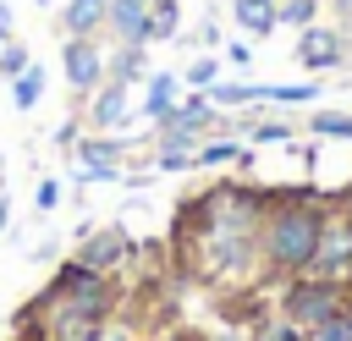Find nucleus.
I'll return each mask as SVG.
<instances>
[{
	"mask_svg": "<svg viewBox=\"0 0 352 341\" xmlns=\"http://www.w3.org/2000/svg\"><path fill=\"white\" fill-rule=\"evenodd\" d=\"M319 231H324V198H319V204H286V198H270L264 226H258V270H264L270 280L308 275L314 248H319Z\"/></svg>",
	"mask_w": 352,
	"mask_h": 341,
	"instance_id": "f257e3e1",
	"label": "nucleus"
},
{
	"mask_svg": "<svg viewBox=\"0 0 352 341\" xmlns=\"http://www.w3.org/2000/svg\"><path fill=\"white\" fill-rule=\"evenodd\" d=\"M352 308V280H330V275H292L280 280V314L302 330L330 324L336 314Z\"/></svg>",
	"mask_w": 352,
	"mask_h": 341,
	"instance_id": "f03ea898",
	"label": "nucleus"
},
{
	"mask_svg": "<svg viewBox=\"0 0 352 341\" xmlns=\"http://www.w3.org/2000/svg\"><path fill=\"white\" fill-rule=\"evenodd\" d=\"M308 275H330V280H352V209L324 204V231L314 248Z\"/></svg>",
	"mask_w": 352,
	"mask_h": 341,
	"instance_id": "7ed1b4c3",
	"label": "nucleus"
},
{
	"mask_svg": "<svg viewBox=\"0 0 352 341\" xmlns=\"http://www.w3.org/2000/svg\"><path fill=\"white\" fill-rule=\"evenodd\" d=\"M292 60H297L308 77L336 72V66H346V60H352V38H346V28H336V22H314V28H302V33H297Z\"/></svg>",
	"mask_w": 352,
	"mask_h": 341,
	"instance_id": "20e7f679",
	"label": "nucleus"
},
{
	"mask_svg": "<svg viewBox=\"0 0 352 341\" xmlns=\"http://www.w3.org/2000/svg\"><path fill=\"white\" fill-rule=\"evenodd\" d=\"M72 258L99 270V275H116V270H126L138 258V242H132L126 226H99V231H77V253Z\"/></svg>",
	"mask_w": 352,
	"mask_h": 341,
	"instance_id": "39448f33",
	"label": "nucleus"
},
{
	"mask_svg": "<svg viewBox=\"0 0 352 341\" xmlns=\"http://www.w3.org/2000/svg\"><path fill=\"white\" fill-rule=\"evenodd\" d=\"M82 132H126V121H132V88L126 82H99L88 99H82Z\"/></svg>",
	"mask_w": 352,
	"mask_h": 341,
	"instance_id": "423d86ee",
	"label": "nucleus"
},
{
	"mask_svg": "<svg viewBox=\"0 0 352 341\" xmlns=\"http://www.w3.org/2000/svg\"><path fill=\"white\" fill-rule=\"evenodd\" d=\"M60 72H66V88L77 99H88L104 82V44L99 38H66L60 44Z\"/></svg>",
	"mask_w": 352,
	"mask_h": 341,
	"instance_id": "0eeeda50",
	"label": "nucleus"
},
{
	"mask_svg": "<svg viewBox=\"0 0 352 341\" xmlns=\"http://www.w3.org/2000/svg\"><path fill=\"white\" fill-rule=\"evenodd\" d=\"M104 33L116 38V44H154V6L148 0H110V11H104Z\"/></svg>",
	"mask_w": 352,
	"mask_h": 341,
	"instance_id": "6e6552de",
	"label": "nucleus"
},
{
	"mask_svg": "<svg viewBox=\"0 0 352 341\" xmlns=\"http://www.w3.org/2000/svg\"><path fill=\"white\" fill-rule=\"evenodd\" d=\"M226 165L248 170V165H253V143H242V138H231V132L204 138V143H198V154H192V170H226Z\"/></svg>",
	"mask_w": 352,
	"mask_h": 341,
	"instance_id": "1a4fd4ad",
	"label": "nucleus"
},
{
	"mask_svg": "<svg viewBox=\"0 0 352 341\" xmlns=\"http://www.w3.org/2000/svg\"><path fill=\"white\" fill-rule=\"evenodd\" d=\"M187 88H182V72H148V82H143V121L148 126H160L170 110H176V99H182Z\"/></svg>",
	"mask_w": 352,
	"mask_h": 341,
	"instance_id": "9d476101",
	"label": "nucleus"
},
{
	"mask_svg": "<svg viewBox=\"0 0 352 341\" xmlns=\"http://www.w3.org/2000/svg\"><path fill=\"white\" fill-rule=\"evenodd\" d=\"M104 77L110 82H126V88L148 82V50L143 44H110L104 50Z\"/></svg>",
	"mask_w": 352,
	"mask_h": 341,
	"instance_id": "9b49d317",
	"label": "nucleus"
},
{
	"mask_svg": "<svg viewBox=\"0 0 352 341\" xmlns=\"http://www.w3.org/2000/svg\"><path fill=\"white\" fill-rule=\"evenodd\" d=\"M104 11H110V0H66L60 6V33L66 38H99L104 33Z\"/></svg>",
	"mask_w": 352,
	"mask_h": 341,
	"instance_id": "f8f14e48",
	"label": "nucleus"
},
{
	"mask_svg": "<svg viewBox=\"0 0 352 341\" xmlns=\"http://www.w3.org/2000/svg\"><path fill=\"white\" fill-rule=\"evenodd\" d=\"M231 132H242L253 148H264V143H297V126L280 121V116H253V121H242V116L231 110Z\"/></svg>",
	"mask_w": 352,
	"mask_h": 341,
	"instance_id": "ddd939ff",
	"label": "nucleus"
},
{
	"mask_svg": "<svg viewBox=\"0 0 352 341\" xmlns=\"http://www.w3.org/2000/svg\"><path fill=\"white\" fill-rule=\"evenodd\" d=\"M231 16H236V28H242L248 38H270V33L280 28L275 0H231Z\"/></svg>",
	"mask_w": 352,
	"mask_h": 341,
	"instance_id": "4468645a",
	"label": "nucleus"
},
{
	"mask_svg": "<svg viewBox=\"0 0 352 341\" xmlns=\"http://www.w3.org/2000/svg\"><path fill=\"white\" fill-rule=\"evenodd\" d=\"M209 104L226 110V116H231V110H248V104H264V82H226V77H220V82L209 88Z\"/></svg>",
	"mask_w": 352,
	"mask_h": 341,
	"instance_id": "2eb2a0df",
	"label": "nucleus"
},
{
	"mask_svg": "<svg viewBox=\"0 0 352 341\" xmlns=\"http://www.w3.org/2000/svg\"><path fill=\"white\" fill-rule=\"evenodd\" d=\"M308 138H346L352 143V110H308Z\"/></svg>",
	"mask_w": 352,
	"mask_h": 341,
	"instance_id": "dca6fc26",
	"label": "nucleus"
},
{
	"mask_svg": "<svg viewBox=\"0 0 352 341\" xmlns=\"http://www.w3.org/2000/svg\"><path fill=\"white\" fill-rule=\"evenodd\" d=\"M248 341H308V330H302V324H292L286 314H264V319H253Z\"/></svg>",
	"mask_w": 352,
	"mask_h": 341,
	"instance_id": "f3484780",
	"label": "nucleus"
},
{
	"mask_svg": "<svg viewBox=\"0 0 352 341\" xmlns=\"http://www.w3.org/2000/svg\"><path fill=\"white\" fill-rule=\"evenodd\" d=\"M214 82H220V55H198V60L182 66V88L187 94H209Z\"/></svg>",
	"mask_w": 352,
	"mask_h": 341,
	"instance_id": "a211bd4d",
	"label": "nucleus"
},
{
	"mask_svg": "<svg viewBox=\"0 0 352 341\" xmlns=\"http://www.w3.org/2000/svg\"><path fill=\"white\" fill-rule=\"evenodd\" d=\"M38 99H44V66L33 60L22 77H11V104L16 110H38Z\"/></svg>",
	"mask_w": 352,
	"mask_h": 341,
	"instance_id": "6ab92c4d",
	"label": "nucleus"
},
{
	"mask_svg": "<svg viewBox=\"0 0 352 341\" xmlns=\"http://www.w3.org/2000/svg\"><path fill=\"white\" fill-rule=\"evenodd\" d=\"M324 88L308 77V82H264V104H314Z\"/></svg>",
	"mask_w": 352,
	"mask_h": 341,
	"instance_id": "aec40b11",
	"label": "nucleus"
},
{
	"mask_svg": "<svg viewBox=\"0 0 352 341\" xmlns=\"http://www.w3.org/2000/svg\"><path fill=\"white\" fill-rule=\"evenodd\" d=\"M319 6L324 0H275V16H280V28H297L302 33V28L319 22Z\"/></svg>",
	"mask_w": 352,
	"mask_h": 341,
	"instance_id": "412c9836",
	"label": "nucleus"
},
{
	"mask_svg": "<svg viewBox=\"0 0 352 341\" xmlns=\"http://www.w3.org/2000/svg\"><path fill=\"white\" fill-rule=\"evenodd\" d=\"M154 6V44L176 38L182 33V0H148Z\"/></svg>",
	"mask_w": 352,
	"mask_h": 341,
	"instance_id": "4be33fe9",
	"label": "nucleus"
},
{
	"mask_svg": "<svg viewBox=\"0 0 352 341\" xmlns=\"http://www.w3.org/2000/svg\"><path fill=\"white\" fill-rule=\"evenodd\" d=\"M28 66H33V55H28V44H22V38H6V44H0V77L11 82V77H22Z\"/></svg>",
	"mask_w": 352,
	"mask_h": 341,
	"instance_id": "5701e85b",
	"label": "nucleus"
},
{
	"mask_svg": "<svg viewBox=\"0 0 352 341\" xmlns=\"http://www.w3.org/2000/svg\"><path fill=\"white\" fill-rule=\"evenodd\" d=\"M94 341H143V336H138V324H132L126 314H116V319H104V324L94 330Z\"/></svg>",
	"mask_w": 352,
	"mask_h": 341,
	"instance_id": "b1692460",
	"label": "nucleus"
},
{
	"mask_svg": "<svg viewBox=\"0 0 352 341\" xmlns=\"http://www.w3.org/2000/svg\"><path fill=\"white\" fill-rule=\"evenodd\" d=\"M308 341H352V308H346V314H336L330 324L308 330Z\"/></svg>",
	"mask_w": 352,
	"mask_h": 341,
	"instance_id": "393cba45",
	"label": "nucleus"
},
{
	"mask_svg": "<svg viewBox=\"0 0 352 341\" xmlns=\"http://www.w3.org/2000/svg\"><path fill=\"white\" fill-rule=\"evenodd\" d=\"M55 204H60V182H55V176H44V182L33 187V209H38V214H50Z\"/></svg>",
	"mask_w": 352,
	"mask_h": 341,
	"instance_id": "a878e982",
	"label": "nucleus"
},
{
	"mask_svg": "<svg viewBox=\"0 0 352 341\" xmlns=\"http://www.w3.org/2000/svg\"><path fill=\"white\" fill-rule=\"evenodd\" d=\"M226 60H231V66H253V44H248V38H231V44H226Z\"/></svg>",
	"mask_w": 352,
	"mask_h": 341,
	"instance_id": "bb28decb",
	"label": "nucleus"
},
{
	"mask_svg": "<svg viewBox=\"0 0 352 341\" xmlns=\"http://www.w3.org/2000/svg\"><path fill=\"white\" fill-rule=\"evenodd\" d=\"M6 38H16V11L0 0V44H6Z\"/></svg>",
	"mask_w": 352,
	"mask_h": 341,
	"instance_id": "cd10ccee",
	"label": "nucleus"
},
{
	"mask_svg": "<svg viewBox=\"0 0 352 341\" xmlns=\"http://www.w3.org/2000/svg\"><path fill=\"white\" fill-rule=\"evenodd\" d=\"M198 44H209V50H214V44H220V28H214V22H204V28H198Z\"/></svg>",
	"mask_w": 352,
	"mask_h": 341,
	"instance_id": "c85d7f7f",
	"label": "nucleus"
},
{
	"mask_svg": "<svg viewBox=\"0 0 352 341\" xmlns=\"http://www.w3.org/2000/svg\"><path fill=\"white\" fill-rule=\"evenodd\" d=\"M170 341H204V336H198V330H176Z\"/></svg>",
	"mask_w": 352,
	"mask_h": 341,
	"instance_id": "c756f323",
	"label": "nucleus"
},
{
	"mask_svg": "<svg viewBox=\"0 0 352 341\" xmlns=\"http://www.w3.org/2000/svg\"><path fill=\"white\" fill-rule=\"evenodd\" d=\"M336 11H341V16H352V0H336Z\"/></svg>",
	"mask_w": 352,
	"mask_h": 341,
	"instance_id": "7c9ffc66",
	"label": "nucleus"
},
{
	"mask_svg": "<svg viewBox=\"0 0 352 341\" xmlns=\"http://www.w3.org/2000/svg\"><path fill=\"white\" fill-rule=\"evenodd\" d=\"M0 192H6V160H0Z\"/></svg>",
	"mask_w": 352,
	"mask_h": 341,
	"instance_id": "2f4dec72",
	"label": "nucleus"
},
{
	"mask_svg": "<svg viewBox=\"0 0 352 341\" xmlns=\"http://www.w3.org/2000/svg\"><path fill=\"white\" fill-rule=\"evenodd\" d=\"M38 6H50V0H38Z\"/></svg>",
	"mask_w": 352,
	"mask_h": 341,
	"instance_id": "473e14b6",
	"label": "nucleus"
}]
</instances>
